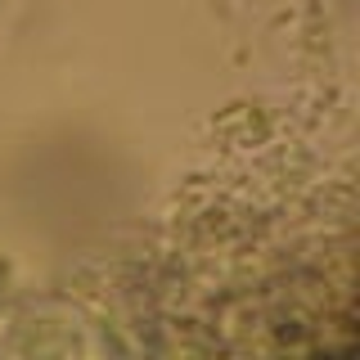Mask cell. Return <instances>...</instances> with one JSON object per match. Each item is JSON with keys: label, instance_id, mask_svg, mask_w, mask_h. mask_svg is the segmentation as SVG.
<instances>
[{"label": "cell", "instance_id": "6da1fadb", "mask_svg": "<svg viewBox=\"0 0 360 360\" xmlns=\"http://www.w3.org/2000/svg\"><path fill=\"white\" fill-rule=\"evenodd\" d=\"M0 5H5V0H0Z\"/></svg>", "mask_w": 360, "mask_h": 360}]
</instances>
